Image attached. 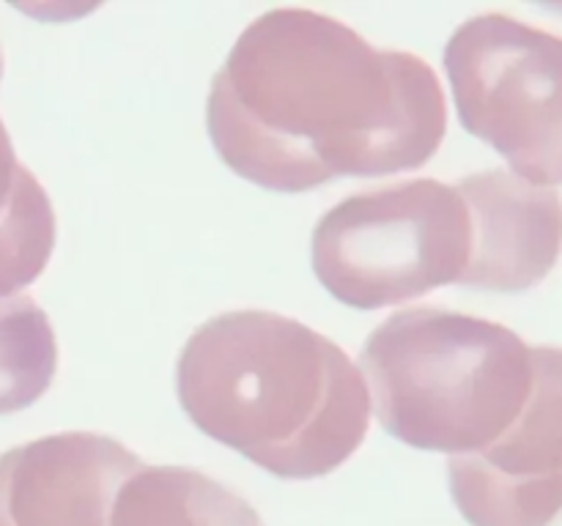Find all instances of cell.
<instances>
[{
  "instance_id": "2",
  "label": "cell",
  "mask_w": 562,
  "mask_h": 526,
  "mask_svg": "<svg viewBox=\"0 0 562 526\" xmlns=\"http://www.w3.org/2000/svg\"><path fill=\"white\" fill-rule=\"evenodd\" d=\"M176 392L198 431L280 480L333 474L371 427V392L346 351L269 310H231L195 329Z\"/></svg>"
},
{
  "instance_id": "12",
  "label": "cell",
  "mask_w": 562,
  "mask_h": 526,
  "mask_svg": "<svg viewBox=\"0 0 562 526\" xmlns=\"http://www.w3.org/2000/svg\"><path fill=\"white\" fill-rule=\"evenodd\" d=\"M0 77H3V55H0Z\"/></svg>"
},
{
  "instance_id": "9",
  "label": "cell",
  "mask_w": 562,
  "mask_h": 526,
  "mask_svg": "<svg viewBox=\"0 0 562 526\" xmlns=\"http://www.w3.org/2000/svg\"><path fill=\"white\" fill-rule=\"evenodd\" d=\"M110 526H263V521L203 471L140 466L115 493Z\"/></svg>"
},
{
  "instance_id": "10",
  "label": "cell",
  "mask_w": 562,
  "mask_h": 526,
  "mask_svg": "<svg viewBox=\"0 0 562 526\" xmlns=\"http://www.w3.org/2000/svg\"><path fill=\"white\" fill-rule=\"evenodd\" d=\"M53 250V203L36 175L16 159L0 121V299L38 279Z\"/></svg>"
},
{
  "instance_id": "3",
  "label": "cell",
  "mask_w": 562,
  "mask_h": 526,
  "mask_svg": "<svg viewBox=\"0 0 562 526\" xmlns=\"http://www.w3.org/2000/svg\"><path fill=\"white\" fill-rule=\"evenodd\" d=\"M360 373L390 436L453 458L486 449L525 411L532 348L497 321L409 307L366 340Z\"/></svg>"
},
{
  "instance_id": "5",
  "label": "cell",
  "mask_w": 562,
  "mask_h": 526,
  "mask_svg": "<svg viewBox=\"0 0 562 526\" xmlns=\"http://www.w3.org/2000/svg\"><path fill=\"white\" fill-rule=\"evenodd\" d=\"M461 126L536 186L562 184V36L488 11L445 47Z\"/></svg>"
},
{
  "instance_id": "4",
  "label": "cell",
  "mask_w": 562,
  "mask_h": 526,
  "mask_svg": "<svg viewBox=\"0 0 562 526\" xmlns=\"http://www.w3.org/2000/svg\"><path fill=\"white\" fill-rule=\"evenodd\" d=\"M472 250L470 208L434 179L357 192L313 230V272L338 301L379 310L461 283Z\"/></svg>"
},
{
  "instance_id": "7",
  "label": "cell",
  "mask_w": 562,
  "mask_h": 526,
  "mask_svg": "<svg viewBox=\"0 0 562 526\" xmlns=\"http://www.w3.org/2000/svg\"><path fill=\"white\" fill-rule=\"evenodd\" d=\"M140 458L102 433H55L0 455V526H110Z\"/></svg>"
},
{
  "instance_id": "8",
  "label": "cell",
  "mask_w": 562,
  "mask_h": 526,
  "mask_svg": "<svg viewBox=\"0 0 562 526\" xmlns=\"http://www.w3.org/2000/svg\"><path fill=\"white\" fill-rule=\"evenodd\" d=\"M470 208L472 250L459 285L499 294L536 288L562 255V197L508 170L467 175L459 186Z\"/></svg>"
},
{
  "instance_id": "11",
  "label": "cell",
  "mask_w": 562,
  "mask_h": 526,
  "mask_svg": "<svg viewBox=\"0 0 562 526\" xmlns=\"http://www.w3.org/2000/svg\"><path fill=\"white\" fill-rule=\"evenodd\" d=\"M58 370V343L33 296L0 299V416L36 403Z\"/></svg>"
},
{
  "instance_id": "6",
  "label": "cell",
  "mask_w": 562,
  "mask_h": 526,
  "mask_svg": "<svg viewBox=\"0 0 562 526\" xmlns=\"http://www.w3.org/2000/svg\"><path fill=\"white\" fill-rule=\"evenodd\" d=\"M450 493L472 526H552L562 515V348H532V392L481 453L448 460Z\"/></svg>"
},
{
  "instance_id": "1",
  "label": "cell",
  "mask_w": 562,
  "mask_h": 526,
  "mask_svg": "<svg viewBox=\"0 0 562 526\" xmlns=\"http://www.w3.org/2000/svg\"><path fill=\"white\" fill-rule=\"evenodd\" d=\"M206 124L236 175L294 195L423 168L445 140L448 102L420 55L373 47L322 11L272 9L212 80Z\"/></svg>"
}]
</instances>
